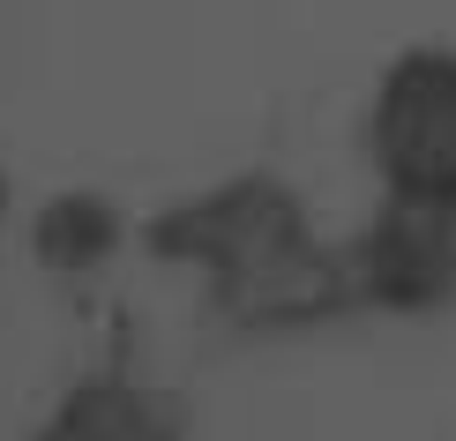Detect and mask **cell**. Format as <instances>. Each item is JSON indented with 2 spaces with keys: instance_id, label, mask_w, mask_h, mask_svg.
<instances>
[{
  "instance_id": "cell-1",
  "label": "cell",
  "mask_w": 456,
  "mask_h": 441,
  "mask_svg": "<svg viewBox=\"0 0 456 441\" xmlns=\"http://www.w3.org/2000/svg\"><path fill=\"white\" fill-rule=\"evenodd\" d=\"M374 143L411 202H456V53L411 45L382 75L374 98Z\"/></svg>"
}]
</instances>
